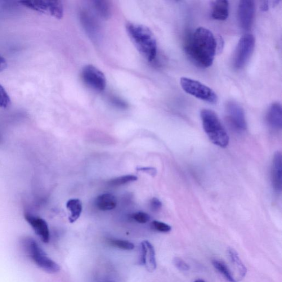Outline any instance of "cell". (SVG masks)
Here are the masks:
<instances>
[{
	"label": "cell",
	"instance_id": "obj_1",
	"mask_svg": "<svg viewBox=\"0 0 282 282\" xmlns=\"http://www.w3.org/2000/svg\"><path fill=\"white\" fill-rule=\"evenodd\" d=\"M217 46L216 39L211 31L199 27L186 40L185 49L196 65L208 68L213 64Z\"/></svg>",
	"mask_w": 282,
	"mask_h": 282
},
{
	"label": "cell",
	"instance_id": "obj_2",
	"mask_svg": "<svg viewBox=\"0 0 282 282\" xmlns=\"http://www.w3.org/2000/svg\"><path fill=\"white\" fill-rule=\"evenodd\" d=\"M126 28L129 38L141 54L148 61H154L157 56V43L150 29L130 22L127 24Z\"/></svg>",
	"mask_w": 282,
	"mask_h": 282
},
{
	"label": "cell",
	"instance_id": "obj_3",
	"mask_svg": "<svg viewBox=\"0 0 282 282\" xmlns=\"http://www.w3.org/2000/svg\"><path fill=\"white\" fill-rule=\"evenodd\" d=\"M201 118L209 140L214 145L226 148L229 144L230 138L217 114L211 110L203 109L201 111Z\"/></svg>",
	"mask_w": 282,
	"mask_h": 282
},
{
	"label": "cell",
	"instance_id": "obj_4",
	"mask_svg": "<svg viewBox=\"0 0 282 282\" xmlns=\"http://www.w3.org/2000/svg\"><path fill=\"white\" fill-rule=\"evenodd\" d=\"M22 244L26 255L41 269L50 274H56L60 271L59 265L47 256L34 239L26 237L22 240Z\"/></svg>",
	"mask_w": 282,
	"mask_h": 282
},
{
	"label": "cell",
	"instance_id": "obj_5",
	"mask_svg": "<svg viewBox=\"0 0 282 282\" xmlns=\"http://www.w3.org/2000/svg\"><path fill=\"white\" fill-rule=\"evenodd\" d=\"M180 85L183 90L189 95L210 104L217 103L218 97L216 93L211 88L198 80L182 77L180 79Z\"/></svg>",
	"mask_w": 282,
	"mask_h": 282
},
{
	"label": "cell",
	"instance_id": "obj_6",
	"mask_svg": "<svg viewBox=\"0 0 282 282\" xmlns=\"http://www.w3.org/2000/svg\"><path fill=\"white\" fill-rule=\"evenodd\" d=\"M255 40L252 34H245L239 40L233 58V65L237 70L243 69L252 56Z\"/></svg>",
	"mask_w": 282,
	"mask_h": 282
},
{
	"label": "cell",
	"instance_id": "obj_7",
	"mask_svg": "<svg viewBox=\"0 0 282 282\" xmlns=\"http://www.w3.org/2000/svg\"><path fill=\"white\" fill-rule=\"evenodd\" d=\"M22 5L32 10L50 15L57 19L64 15L63 4L60 1H23Z\"/></svg>",
	"mask_w": 282,
	"mask_h": 282
},
{
	"label": "cell",
	"instance_id": "obj_8",
	"mask_svg": "<svg viewBox=\"0 0 282 282\" xmlns=\"http://www.w3.org/2000/svg\"><path fill=\"white\" fill-rule=\"evenodd\" d=\"M81 77L83 82L93 90L103 91L106 86V79L103 73L92 65L83 67L81 71Z\"/></svg>",
	"mask_w": 282,
	"mask_h": 282
},
{
	"label": "cell",
	"instance_id": "obj_9",
	"mask_svg": "<svg viewBox=\"0 0 282 282\" xmlns=\"http://www.w3.org/2000/svg\"><path fill=\"white\" fill-rule=\"evenodd\" d=\"M227 117L230 123L237 131L241 132L247 128L243 109L237 103L230 102L226 107Z\"/></svg>",
	"mask_w": 282,
	"mask_h": 282
},
{
	"label": "cell",
	"instance_id": "obj_10",
	"mask_svg": "<svg viewBox=\"0 0 282 282\" xmlns=\"http://www.w3.org/2000/svg\"><path fill=\"white\" fill-rule=\"evenodd\" d=\"M255 5L253 1L242 0L239 3L238 21L241 28L245 30L252 28L255 17Z\"/></svg>",
	"mask_w": 282,
	"mask_h": 282
},
{
	"label": "cell",
	"instance_id": "obj_11",
	"mask_svg": "<svg viewBox=\"0 0 282 282\" xmlns=\"http://www.w3.org/2000/svg\"><path fill=\"white\" fill-rule=\"evenodd\" d=\"M25 217L43 242L48 243L50 240V231L47 222L42 218L28 213L25 214Z\"/></svg>",
	"mask_w": 282,
	"mask_h": 282
},
{
	"label": "cell",
	"instance_id": "obj_12",
	"mask_svg": "<svg viewBox=\"0 0 282 282\" xmlns=\"http://www.w3.org/2000/svg\"><path fill=\"white\" fill-rule=\"evenodd\" d=\"M80 20L89 37L97 40L100 35V26L95 17L91 12L83 10L80 13Z\"/></svg>",
	"mask_w": 282,
	"mask_h": 282
},
{
	"label": "cell",
	"instance_id": "obj_13",
	"mask_svg": "<svg viewBox=\"0 0 282 282\" xmlns=\"http://www.w3.org/2000/svg\"><path fill=\"white\" fill-rule=\"evenodd\" d=\"M141 265H145L147 270L154 271L156 268L155 253L154 246L149 241H143L141 243Z\"/></svg>",
	"mask_w": 282,
	"mask_h": 282
},
{
	"label": "cell",
	"instance_id": "obj_14",
	"mask_svg": "<svg viewBox=\"0 0 282 282\" xmlns=\"http://www.w3.org/2000/svg\"><path fill=\"white\" fill-rule=\"evenodd\" d=\"M282 154L277 152L273 159L271 168V181L275 191L281 193L282 187Z\"/></svg>",
	"mask_w": 282,
	"mask_h": 282
},
{
	"label": "cell",
	"instance_id": "obj_15",
	"mask_svg": "<svg viewBox=\"0 0 282 282\" xmlns=\"http://www.w3.org/2000/svg\"><path fill=\"white\" fill-rule=\"evenodd\" d=\"M267 122L269 126L277 130H280L282 128V106L279 103L272 104L267 111Z\"/></svg>",
	"mask_w": 282,
	"mask_h": 282
},
{
	"label": "cell",
	"instance_id": "obj_16",
	"mask_svg": "<svg viewBox=\"0 0 282 282\" xmlns=\"http://www.w3.org/2000/svg\"><path fill=\"white\" fill-rule=\"evenodd\" d=\"M211 15L213 19L225 21L229 15V2L226 0L211 2Z\"/></svg>",
	"mask_w": 282,
	"mask_h": 282
},
{
	"label": "cell",
	"instance_id": "obj_17",
	"mask_svg": "<svg viewBox=\"0 0 282 282\" xmlns=\"http://www.w3.org/2000/svg\"><path fill=\"white\" fill-rule=\"evenodd\" d=\"M118 201L113 194L106 193L98 197L96 205L101 211H106L114 209L117 205Z\"/></svg>",
	"mask_w": 282,
	"mask_h": 282
},
{
	"label": "cell",
	"instance_id": "obj_18",
	"mask_svg": "<svg viewBox=\"0 0 282 282\" xmlns=\"http://www.w3.org/2000/svg\"><path fill=\"white\" fill-rule=\"evenodd\" d=\"M92 7L96 14L103 20L109 19L111 15V8L109 1L105 0H95L92 1Z\"/></svg>",
	"mask_w": 282,
	"mask_h": 282
},
{
	"label": "cell",
	"instance_id": "obj_19",
	"mask_svg": "<svg viewBox=\"0 0 282 282\" xmlns=\"http://www.w3.org/2000/svg\"><path fill=\"white\" fill-rule=\"evenodd\" d=\"M228 253L232 265L234 266L237 273L239 274V279L240 280L243 279L246 274H247V268L244 265L242 261L241 260L238 254L237 253L234 249L229 248L228 250Z\"/></svg>",
	"mask_w": 282,
	"mask_h": 282
},
{
	"label": "cell",
	"instance_id": "obj_20",
	"mask_svg": "<svg viewBox=\"0 0 282 282\" xmlns=\"http://www.w3.org/2000/svg\"><path fill=\"white\" fill-rule=\"evenodd\" d=\"M66 207L71 212L69 221L71 223L75 222L80 216L82 212V204L77 199L69 200L66 204Z\"/></svg>",
	"mask_w": 282,
	"mask_h": 282
},
{
	"label": "cell",
	"instance_id": "obj_21",
	"mask_svg": "<svg viewBox=\"0 0 282 282\" xmlns=\"http://www.w3.org/2000/svg\"><path fill=\"white\" fill-rule=\"evenodd\" d=\"M213 265L215 268L229 282H238L232 276L229 268L226 264L218 259H214L212 261Z\"/></svg>",
	"mask_w": 282,
	"mask_h": 282
},
{
	"label": "cell",
	"instance_id": "obj_22",
	"mask_svg": "<svg viewBox=\"0 0 282 282\" xmlns=\"http://www.w3.org/2000/svg\"><path fill=\"white\" fill-rule=\"evenodd\" d=\"M138 178L135 176L127 175L111 179L108 181V184L112 186H119L126 184L128 182L135 181Z\"/></svg>",
	"mask_w": 282,
	"mask_h": 282
},
{
	"label": "cell",
	"instance_id": "obj_23",
	"mask_svg": "<svg viewBox=\"0 0 282 282\" xmlns=\"http://www.w3.org/2000/svg\"><path fill=\"white\" fill-rule=\"evenodd\" d=\"M109 243L113 247L125 250H132L135 248L133 244L127 240H110Z\"/></svg>",
	"mask_w": 282,
	"mask_h": 282
},
{
	"label": "cell",
	"instance_id": "obj_24",
	"mask_svg": "<svg viewBox=\"0 0 282 282\" xmlns=\"http://www.w3.org/2000/svg\"><path fill=\"white\" fill-rule=\"evenodd\" d=\"M11 104V100L5 89L0 84V107L7 108Z\"/></svg>",
	"mask_w": 282,
	"mask_h": 282
},
{
	"label": "cell",
	"instance_id": "obj_25",
	"mask_svg": "<svg viewBox=\"0 0 282 282\" xmlns=\"http://www.w3.org/2000/svg\"><path fill=\"white\" fill-rule=\"evenodd\" d=\"M110 102L112 104L121 109H127L128 107V104L127 102L118 96H110L109 97Z\"/></svg>",
	"mask_w": 282,
	"mask_h": 282
},
{
	"label": "cell",
	"instance_id": "obj_26",
	"mask_svg": "<svg viewBox=\"0 0 282 282\" xmlns=\"http://www.w3.org/2000/svg\"><path fill=\"white\" fill-rule=\"evenodd\" d=\"M152 227L156 231L162 232H168L172 230V227L167 224L154 221L152 223Z\"/></svg>",
	"mask_w": 282,
	"mask_h": 282
},
{
	"label": "cell",
	"instance_id": "obj_27",
	"mask_svg": "<svg viewBox=\"0 0 282 282\" xmlns=\"http://www.w3.org/2000/svg\"><path fill=\"white\" fill-rule=\"evenodd\" d=\"M132 218L138 223L145 224L149 222L151 217L149 214L145 212H137L132 215Z\"/></svg>",
	"mask_w": 282,
	"mask_h": 282
},
{
	"label": "cell",
	"instance_id": "obj_28",
	"mask_svg": "<svg viewBox=\"0 0 282 282\" xmlns=\"http://www.w3.org/2000/svg\"><path fill=\"white\" fill-rule=\"evenodd\" d=\"M173 263L174 265L178 268V270L181 271H188L190 270V266L184 261L179 257H175L173 259Z\"/></svg>",
	"mask_w": 282,
	"mask_h": 282
},
{
	"label": "cell",
	"instance_id": "obj_29",
	"mask_svg": "<svg viewBox=\"0 0 282 282\" xmlns=\"http://www.w3.org/2000/svg\"><path fill=\"white\" fill-rule=\"evenodd\" d=\"M152 211L157 212L162 206V204L160 200L156 198H153L151 200L150 203Z\"/></svg>",
	"mask_w": 282,
	"mask_h": 282
},
{
	"label": "cell",
	"instance_id": "obj_30",
	"mask_svg": "<svg viewBox=\"0 0 282 282\" xmlns=\"http://www.w3.org/2000/svg\"><path fill=\"white\" fill-rule=\"evenodd\" d=\"M138 171L144 172L147 174H150L152 176H154L156 174V169L151 167L140 168H138Z\"/></svg>",
	"mask_w": 282,
	"mask_h": 282
},
{
	"label": "cell",
	"instance_id": "obj_31",
	"mask_svg": "<svg viewBox=\"0 0 282 282\" xmlns=\"http://www.w3.org/2000/svg\"><path fill=\"white\" fill-rule=\"evenodd\" d=\"M7 62L4 58L0 56V72H2L7 68Z\"/></svg>",
	"mask_w": 282,
	"mask_h": 282
},
{
	"label": "cell",
	"instance_id": "obj_32",
	"mask_svg": "<svg viewBox=\"0 0 282 282\" xmlns=\"http://www.w3.org/2000/svg\"><path fill=\"white\" fill-rule=\"evenodd\" d=\"M194 282H205L203 281V280H198L195 281Z\"/></svg>",
	"mask_w": 282,
	"mask_h": 282
},
{
	"label": "cell",
	"instance_id": "obj_33",
	"mask_svg": "<svg viewBox=\"0 0 282 282\" xmlns=\"http://www.w3.org/2000/svg\"></svg>",
	"mask_w": 282,
	"mask_h": 282
}]
</instances>
